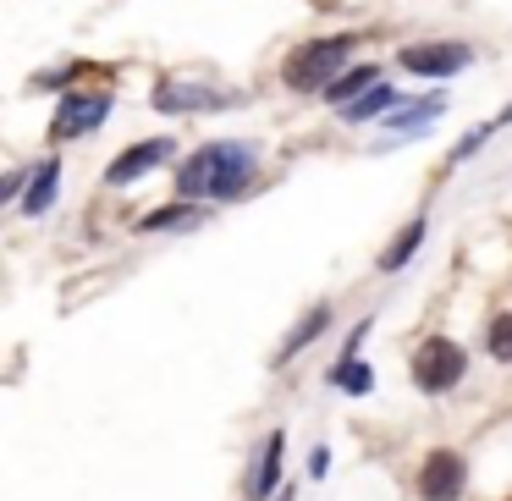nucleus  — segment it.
<instances>
[{"instance_id":"f8f14e48","label":"nucleus","mask_w":512,"mask_h":501,"mask_svg":"<svg viewBox=\"0 0 512 501\" xmlns=\"http://www.w3.org/2000/svg\"><path fill=\"white\" fill-rule=\"evenodd\" d=\"M424 237H430V221H424V215H413V221L386 243V254L375 259V270H380V276H397V270H408V265H413V254L424 248Z\"/></svg>"},{"instance_id":"a211bd4d","label":"nucleus","mask_w":512,"mask_h":501,"mask_svg":"<svg viewBox=\"0 0 512 501\" xmlns=\"http://www.w3.org/2000/svg\"><path fill=\"white\" fill-rule=\"evenodd\" d=\"M331 386L347 391V397H364V391H375V369H369L364 358H336V364H331Z\"/></svg>"},{"instance_id":"4be33fe9","label":"nucleus","mask_w":512,"mask_h":501,"mask_svg":"<svg viewBox=\"0 0 512 501\" xmlns=\"http://www.w3.org/2000/svg\"><path fill=\"white\" fill-rule=\"evenodd\" d=\"M276 501H298V496H292V490H281V496H276Z\"/></svg>"},{"instance_id":"f257e3e1","label":"nucleus","mask_w":512,"mask_h":501,"mask_svg":"<svg viewBox=\"0 0 512 501\" xmlns=\"http://www.w3.org/2000/svg\"><path fill=\"white\" fill-rule=\"evenodd\" d=\"M259 177V149L243 138H215L199 144L177 166V193L182 199H210V204H237Z\"/></svg>"},{"instance_id":"f3484780","label":"nucleus","mask_w":512,"mask_h":501,"mask_svg":"<svg viewBox=\"0 0 512 501\" xmlns=\"http://www.w3.org/2000/svg\"><path fill=\"white\" fill-rule=\"evenodd\" d=\"M397 100H402V94L391 89V83H375L369 94H358V100L342 105V122H375V116H386Z\"/></svg>"},{"instance_id":"dca6fc26","label":"nucleus","mask_w":512,"mask_h":501,"mask_svg":"<svg viewBox=\"0 0 512 501\" xmlns=\"http://www.w3.org/2000/svg\"><path fill=\"white\" fill-rule=\"evenodd\" d=\"M507 127H512V105H507L501 116H490L485 127H474V133H463V138H457V144H452V155H446V171H452V166H463L468 155H479V149H485L496 133H507Z\"/></svg>"},{"instance_id":"39448f33","label":"nucleus","mask_w":512,"mask_h":501,"mask_svg":"<svg viewBox=\"0 0 512 501\" xmlns=\"http://www.w3.org/2000/svg\"><path fill=\"white\" fill-rule=\"evenodd\" d=\"M111 116V89H72L67 100L56 105V122H50V138L56 144H72V138H89L105 127Z\"/></svg>"},{"instance_id":"20e7f679","label":"nucleus","mask_w":512,"mask_h":501,"mask_svg":"<svg viewBox=\"0 0 512 501\" xmlns=\"http://www.w3.org/2000/svg\"><path fill=\"white\" fill-rule=\"evenodd\" d=\"M160 116H193V111H226V105H243V94L232 89H210V83H188V78H160L149 94Z\"/></svg>"},{"instance_id":"f03ea898","label":"nucleus","mask_w":512,"mask_h":501,"mask_svg":"<svg viewBox=\"0 0 512 501\" xmlns=\"http://www.w3.org/2000/svg\"><path fill=\"white\" fill-rule=\"evenodd\" d=\"M358 39L364 34H331V39H309V45H298L287 61H281V83H287L292 94H325L347 72Z\"/></svg>"},{"instance_id":"ddd939ff","label":"nucleus","mask_w":512,"mask_h":501,"mask_svg":"<svg viewBox=\"0 0 512 501\" xmlns=\"http://www.w3.org/2000/svg\"><path fill=\"white\" fill-rule=\"evenodd\" d=\"M56 193H61V160H39L28 193L17 199V210H23V215H45L50 204H56Z\"/></svg>"},{"instance_id":"4468645a","label":"nucleus","mask_w":512,"mask_h":501,"mask_svg":"<svg viewBox=\"0 0 512 501\" xmlns=\"http://www.w3.org/2000/svg\"><path fill=\"white\" fill-rule=\"evenodd\" d=\"M199 199H182V204H160V210H149L144 221H138V232H193V226L204 221L210 210H193Z\"/></svg>"},{"instance_id":"1a4fd4ad","label":"nucleus","mask_w":512,"mask_h":501,"mask_svg":"<svg viewBox=\"0 0 512 501\" xmlns=\"http://www.w3.org/2000/svg\"><path fill=\"white\" fill-rule=\"evenodd\" d=\"M281 457H287V430H270L259 457H254V468H248V501L281 496Z\"/></svg>"},{"instance_id":"9d476101","label":"nucleus","mask_w":512,"mask_h":501,"mask_svg":"<svg viewBox=\"0 0 512 501\" xmlns=\"http://www.w3.org/2000/svg\"><path fill=\"white\" fill-rule=\"evenodd\" d=\"M446 105H452V100H446V89H441V94H419V100H397V105L386 111L391 138H397V133H424L435 116H446Z\"/></svg>"},{"instance_id":"7ed1b4c3","label":"nucleus","mask_w":512,"mask_h":501,"mask_svg":"<svg viewBox=\"0 0 512 501\" xmlns=\"http://www.w3.org/2000/svg\"><path fill=\"white\" fill-rule=\"evenodd\" d=\"M463 375H468V353L452 342V336L419 342V353H413V386H419L424 397H441V391L463 386Z\"/></svg>"},{"instance_id":"6e6552de","label":"nucleus","mask_w":512,"mask_h":501,"mask_svg":"<svg viewBox=\"0 0 512 501\" xmlns=\"http://www.w3.org/2000/svg\"><path fill=\"white\" fill-rule=\"evenodd\" d=\"M463 490H468V463H463V452H446V446H435V452L419 463V496H424V501H457Z\"/></svg>"},{"instance_id":"9b49d317","label":"nucleus","mask_w":512,"mask_h":501,"mask_svg":"<svg viewBox=\"0 0 512 501\" xmlns=\"http://www.w3.org/2000/svg\"><path fill=\"white\" fill-rule=\"evenodd\" d=\"M331 314H336L331 303H314V309H309V314H303V320L287 331V342H281L276 353H270V369H287V364H292V358H298L309 342H320V331L331 325Z\"/></svg>"},{"instance_id":"aec40b11","label":"nucleus","mask_w":512,"mask_h":501,"mask_svg":"<svg viewBox=\"0 0 512 501\" xmlns=\"http://www.w3.org/2000/svg\"><path fill=\"white\" fill-rule=\"evenodd\" d=\"M72 78H111V67H61V72H39L34 89H67Z\"/></svg>"},{"instance_id":"6ab92c4d","label":"nucleus","mask_w":512,"mask_h":501,"mask_svg":"<svg viewBox=\"0 0 512 501\" xmlns=\"http://www.w3.org/2000/svg\"><path fill=\"white\" fill-rule=\"evenodd\" d=\"M485 353L496 358V364H512V309H501L496 320L485 325Z\"/></svg>"},{"instance_id":"423d86ee","label":"nucleus","mask_w":512,"mask_h":501,"mask_svg":"<svg viewBox=\"0 0 512 501\" xmlns=\"http://www.w3.org/2000/svg\"><path fill=\"white\" fill-rule=\"evenodd\" d=\"M397 67L413 78H457L463 67H474V50L457 45V39H430V45H402Z\"/></svg>"},{"instance_id":"412c9836","label":"nucleus","mask_w":512,"mask_h":501,"mask_svg":"<svg viewBox=\"0 0 512 501\" xmlns=\"http://www.w3.org/2000/svg\"><path fill=\"white\" fill-rule=\"evenodd\" d=\"M325 468H331V446H314V457H309V479H325Z\"/></svg>"},{"instance_id":"2eb2a0df","label":"nucleus","mask_w":512,"mask_h":501,"mask_svg":"<svg viewBox=\"0 0 512 501\" xmlns=\"http://www.w3.org/2000/svg\"><path fill=\"white\" fill-rule=\"evenodd\" d=\"M375 83H380V67H375V61H358V67H353V72H342V78H336L331 89L320 94V100L342 111L347 100H358V94H369V89H375Z\"/></svg>"},{"instance_id":"0eeeda50","label":"nucleus","mask_w":512,"mask_h":501,"mask_svg":"<svg viewBox=\"0 0 512 501\" xmlns=\"http://www.w3.org/2000/svg\"><path fill=\"white\" fill-rule=\"evenodd\" d=\"M177 160V138H144V144H127L122 155L105 166V188H127V182H144L155 166Z\"/></svg>"}]
</instances>
